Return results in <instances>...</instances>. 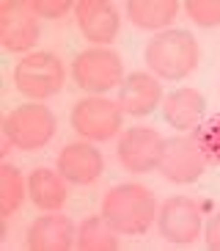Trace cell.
<instances>
[{
    "instance_id": "6da1fadb",
    "label": "cell",
    "mask_w": 220,
    "mask_h": 251,
    "mask_svg": "<svg viewBox=\"0 0 220 251\" xmlns=\"http://www.w3.org/2000/svg\"><path fill=\"white\" fill-rule=\"evenodd\" d=\"M102 215L118 235H143L154 224L157 201L143 185L121 182L105 193Z\"/></svg>"
},
{
    "instance_id": "7a4b0ae2",
    "label": "cell",
    "mask_w": 220,
    "mask_h": 251,
    "mask_svg": "<svg viewBox=\"0 0 220 251\" xmlns=\"http://www.w3.org/2000/svg\"><path fill=\"white\" fill-rule=\"evenodd\" d=\"M143 58H146L149 69L162 80H184L198 67L201 50H198V42L193 39L190 30L171 28L157 33L149 42Z\"/></svg>"
},
{
    "instance_id": "3957f363",
    "label": "cell",
    "mask_w": 220,
    "mask_h": 251,
    "mask_svg": "<svg viewBox=\"0 0 220 251\" xmlns=\"http://www.w3.org/2000/svg\"><path fill=\"white\" fill-rule=\"evenodd\" d=\"M72 80L88 94H105L124 83V64L108 47H88L72 61Z\"/></svg>"
},
{
    "instance_id": "277c9868",
    "label": "cell",
    "mask_w": 220,
    "mask_h": 251,
    "mask_svg": "<svg viewBox=\"0 0 220 251\" xmlns=\"http://www.w3.org/2000/svg\"><path fill=\"white\" fill-rule=\"evenodd\" d=\"M55 127H58L55 113L47 105L28 102L8 113L3 130H6L8 144H14L25 152H36V149L50 144V138L55 135Z\"/></svg>"
},
{
    "instance_id": "5b68a950",
    "label": "cell",
    "mask_w": 220,
    "mask_h": 251,
    "mask_svg": "<svg viewBox=\"0 0 220 251\" xmlns=\"http://www.w3.org/2000/svg\"><path fill=\"white\" fill-rule=\"evenodd\" d=\"M17 91L28 100H47L64 86V64L55 52H30L14 69Z\"/></svg>"
},
{
    "instance_id": "8992f818",
    "label": "cell",
    "mask_w": 220,
    "mask_h": 251,
    "mask_svg": "<svg viewBox=\"0 0 220 251\" xmlns=\"http://www.w3.org/2000/svg\"><path fill=\"white\" fill-rule=\"evenodd\" d=\"M206 157L204 152V144L190 135H179V138H165L162 141V152H160V163L157 169L165 179L176 185H187V182H196L201 174L206 171Z\"/></svg>"
},
{
    "instance_id": "52a82bcc",
    "label": "cell",
    "mask_w": 220,
    "mask_h": 251,
    "mask_svg": "<svg viewBox=\"0 0 220 251\" xmlns=\"http://www.w3.org/2000/svg\"><path fill=\"white\" fill-rule=\"evenodd\" d=\"M121 116L124 111L118 102L108 97H86L80 102H74L69 125L86 141H108L121 130Z\"/></svg>"
},
{
    "instance_id": "ba28073f",
    "label": "cell",
    "mask_w": 220,
    "mask_h": 251,
    "mask_svg": "<svg viewBox=\"0 0 220 251\" xmlns=\"http://www.w3.org/2000/svg\"><path fill=\"white\" fill-rule=\"evenodd\" d=\"M160 237L174 246H187L201 235V210L187 196H174L157 213Z\"/></svg>"
},
{
    "instance_id": "9c48e42d",
    "label": "cell",
    "mask_w": 220,
    "mask_h": 251,
    "mask_svg": "<svg viewBox=\"0 0 220 251\" xmlns=\"http://www.w3.org/2000/svg\"><path fill=\"white\" fill-rule=\"evenodd\" d=\"M0 39L8 52H22L39 42V17L30 3H3L0 8Z\"/></svg>"
},
{
    "instance_id": "30bf717a",
    "label": "cell",
    "mask_w": 220,
    "mask_h": 251,
    "mask_svg": "<svg viewBox=\"0 0 220 251\" xmlns=\"http://www.w3.org/2000/svg\"><path fill=\"white\" fill-rule=\"evenodd\" d=\"M162 141L165 138H160V133L149 127H132L118 141V160L127 171H135V174L152 171L160 163Z\"/></svg>"
},
{
    "instance_id": "8fae6325",
    "label": "cell",
    "mask_w": 220,
    "mask_h": 251,
    "mask_svg": "<svg viewBox=\"0 0 220 251\" xmlns=\"http://www.w3.org/2000/svg\"><path fill=\"white\" fill-rule=\"evenodd\" d=\"M25 243L30 251H69L77 246V229L69 215H42L28 226Z\"/></svg>"
},
{
    "instance_id": "7c38bea8",
    "label": "cell",
    "mask_w": 220,
    "mask_h": 251,
    "mask_svg": "<svg viewBox=\"0 0 220 251\" xmlns=\"http://www.w3.org/2000/svg\"><path fill=\"white\" fill-rule=\"evenodd\" d=\"M74 17H77L80 33L88 42H96V45L113 42L118 33V25H121L118 11L105 0H80V3H74Z\"/></svg>"
},
{
    "instance_id": "4fadbf2b",
    "label": "cell",
    "mask_w": 220,
    "mask_h": 251,
    "mask_svg": "<svg viewBox=\"0 0 220 251\" xmlns=\"http://www.w3.org/2000/svg\"><path fill=\"white\" fill-rule=\"evenodd\" d=\"M118 105L130 116H149L157 105H162V86L154 75L132 72L118 86Z\"/></svg>"
},
{
    "instance_id": "5bb4252c",
    "label": "cell",
    "mask_w": 220,
    "mask_h": 251,
    "mask_svg": "<svg viewBox=\"0 0 220 251\" xmlns=\"http://www.w3.org/2000/svg\"><path fill=\"white\" fill-rule=\"evenodd\" d=\"M58 171L66 182L88 185L102 177L105 160L99 149H94L91 144H66L64 152L58 155Z\"/></svg>"
},
{
    "instance_id": "9a60e30c",
    "label": "cell",
    "mask_w": 220,
    "mask_h": 251,
    "mask_svg": "<svg viewBox=\"0 0 220 251\" xmlns=\"http://www.w3.org/2000/svg\"><path fill=\"white\" fill-rule=\"evenodd\" d=\"M206 111V97L196 89H176L162 97V116L176 130H193L201 125Z\"/></svg>"
},
{
    "instance_id": "2e32d148",
    "label": "cell",
    "mask_w": 220,
    "mask_h": 251,
    "mask_svg": "<svg viewBox=\"0 0 220 251\" xmlns=\"http://www.w3.org/2000/svg\"><path fill=\"white\" fill-rule=\"evenodd\" d=\"M28 196L39 210H61L69 199V188L66 179L61 177V171H50V169H36L30 171L28 177Z\"/></svg>"
},
{
    "instance_id": "e0dca14e",
    "label": "cell",
    "mask_w": 220,
    "mask_h": 251,
    "mask_svg": "<svg viewBox=\"0 0 220 251\" xmlns=\"http://www.w3.org/2000/svg\"><path fill=\"white\" fill-rule=\"evenodd\" d=\"M176 11H179V3L176 0H132L127 3V17L138 28L146 30H160L168 28L176 20Z\"/></svg>"
},
{
    "instance_id": "ac0fdd59",
    "label": "cell",
    "mask_w": 220,
    "mask_h": 251,
    "mask_svg": "<svg viewBox=\"0 0 220 251\" xmlns=\"http://www.w3.org/2000/svg\"><path fill=\"white\" fill-rule=\"evenodd\" d=\"M118 232L105 221V215H91L77 229V249L80 251H116Z\"/></svg>"
},
{
    "instance_id": "d6986e66",
    "label": "cell",
    "mask_w": 220,
    "mask_h": 251,
    "mask_svg": "<svg viewBox=\"0 0 220 251\" xmlns=\"http://www.w3.org/2000/svg\"><path fill=\"white\" fill-rule=\"evenodd\" d=\"M28 193V182H22V174L14 166L0 169V215H11L22 204Z\"/></svg>"
},
{
    "instance_id": "ffe728a7",
    "label": "cell",
    "mask_w": 220,
    "mask_h": 251,
    "mask_svg": "<svg viewBox=\"0 0 220 251\" xmlns=\"http://www.w3.org/2000/svg\"><path fill=\"white\" fill-rule=\"evenodd\" d=\"M184 11L201 28L220 25V0H190V3H184Z\"/></svg>"
},
{
    "instance_id": "44dd1931",
    "label": "cell",
    "mask_w": 220,
    "mask_h": 251,
    "mask_svg": "<svg viewBox=\"0 0 220 251\" xmlns=\"http://www.w3.org/2000/svg\"><path fill=\"white\" fill-rule=\"evenodd\" d=\"M30 8H33V14H36V17H44V20H58V17H64L66 11L72 8V3H69V0H33Z\"/></svg>"
},
{
    "instance_id": "7402d4cb",
    "label": "cell",
    "mask_w": 220,
    "mask_h": 251,
    "mask_svg": "<svg viewBox=\"0 0 220 251\" xmlns=\"http://www.w3.org/2000/svg\"><path fill=\"white\" fill-rule=\"evenodd\" d=\"M198 141L204 144V152L215 149V155H218V160H220V116L209 125V130H206L204 135H198Z\"/></svg>"
},
{
    "instance_id": "603a6c76",
    "label": "cell",
    "mask_w": 220,
    "mask_h": 251,
    "mask_svg": "<svg viewBox=\"0 0 220 251\" xmlns=\"http://www.w3.org/2000/svg\"><path fill=\"white\" fill-rule=\"evenodd\" d=\"M206 249L220 251V213L206 224Z\"/></svg>"
}]
</instances>
